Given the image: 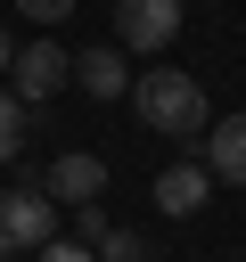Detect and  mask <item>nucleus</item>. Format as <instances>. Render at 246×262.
Returning <instances> with one entry per match:
<instances>
[{
  "instance_id": "f257e3e1",
  "label": "nucleus",
  "mask_w": 246,
  "mask_h": 262,
  "mask_svg": "<svg viewBox=\"0 0 246 262\" xmlns=\"http://www.w3.org/2000/svg\"><path fill=\"white\" fill-rule=\"evenodd\" d=\"M131 106H139V123L164 131V139H197V131H213V106H205L197 74H180V66H148V74L131 82Z\"/></svg>"
},
{
  "instance_id": "f03ea898",
  "label": "nucleus",
  "mask_w": 246,
  "mask_h": 262,
  "mask_svg": "<svg viewBox=\"0 0 246 262\" xmlns=\"http://www.w3.org/2000/svg\"><path fill=\"white\" fill-rule=\"evenodd\" d=\"M49 237H57V205H49L41 188L0 196V254H41Z\"/></svg>"
},
{
  "instance_id": "7ed1b4c3",
  "label": "nucleus",
  "mask_w": 246,
  "mask_h": 262,
  "mask_svg": "<svg viewBox=\"0 0 246 262\" xmlns=\"http://www.w3.org/2000/svg\"><path fill=\"white\" fill-rule=\"evenodd\" d=\"M180 33V0H115V41L123 49H164Z\"/></svg>"
},
{
  "instance_id": "20e7f679",
  "label": "nucleus",
  "mask_w": 246,
  "mask_h": 262,
  "mask_svg": "<svg viewBox=\"0 0 246 262\" xmlns=\"http://www.w3.org/2000/svg\"><path fill=\"white\" fill-rule=\"evenodd\" d=\"M66 66H74V57H66L57 41H33V49H16V66H8V82H16V98L33 106V98H49V90L66 82Z\"/></svg>"
},
{
  "instance_id": "39448f33",
  "label": "nucleus",
  "mask_w": 246,
  "mask_h": 262,
  "mask_svg": "<svg viewBox=\"0 0 246 262\" xmlns=\"http://www.w3.org/2000/svg\"><path fill=\"white\" fill-rule=\"evenodd\" d=\"M98 188H107V164L82 156V147H66V156L49 164V188H41V196H49V205H57V196H66V205H98Z\"/></svg>"
},
{
  "instance_id": "423d86ee",
  "label": "nucleus",
  "mask_w": 246,
  "mask_h": 262,
  "mask_svg": "<svg viewBox=\"0 0 246 262\" xmlns=\"http://www.w3.org/2000/svg\"><path fill=\"white\" fill-rule=\"evenodd\" d=\"M156 205H164L172 221L205 213V205H213V172H205V164H172V172H156Z\"/></svg>"
},
{
  "instance_id": "0eeeda50",
  "label": "nucleus",
  "mask_w": 246,
  "mask_h": 262,
  "mask_svg": "<svg viewBox=\"0 0 246 262\" xmlns=\"http://www.w3.org/2000/svg\"><path fill=\"white\" fill-rule=\"evenodd\" d=\"M205 156H213V164H205L213 180H238V188H246V115H221V123L205 131Z\"/></svg>"
},
{
  "instance_id": "6e6552de",
  "label": "nucleus",
  "mask_w": 246,
  "mask_h": 262,
  "mask_svg": "<svg viewBox=\"0 0 246 262\" xmlns=\"http://www.w3.org/2000/svg\"><path fill=\"white\" fill-rule=\"evenodd\" d=\"M74 74H82V90H90V98H123V90H131L123 49H82V57H74Z\"/></svg>"
},
{
  "instance_id": "1a4fd4ad",
  "label": "nucleus",
  "mask_w": 246,
  "mask_h": 262,
  "mask_svg": "<svg viewBox=\"0 0 246 262\" xmlns=\"http://www.w3.org/2000/svg\"><path fill=\"white\" fill-rule=\"evenodd\" d=\"M16 147H25V98H16V90H0V164H8Z\"/></svg>"
},
{
  "instance_id": "9d476101",
  "label": "nucleus",
  "mask_w": 246,
  "mask_h": 262,
  "mask_svg": "<svg viewBox=\"0 0 246 262\" xmlns=\"http://www.w3.org/2000/svg\"><path fill=\"white\" fill-rule=\"evenodd\" d=\"M98 262H148V237H131V229H107Z\"/></svg>"
},
{
  "instance_id": "9b49d317",
  "label": "nucleus",
  "mask_w": 246,
  "mask_h": 262,
  "mask_svg": "<svg viewBox=\"0 0 246 262\" xmlns=\"http://www.w3.org/2000/svg\"><path fill=\"white\" fill-rule=\"evenodd\" d=\"M74 213H82V246L98 254V246H107V213H98V205H74Z\"/></svg>"
},
{
  "instance_id": "f8f14e48",
  "label": "nucleus",
  "mask_w": 246,
  "mask_h": 262,
  "mask_svg": "<svg viewBox=\"0 0 246 262\" xmlns=\"http://www.w3.org/2000/svg\"><path fill=\"white\" fill-rule=\"evenodd\" d=\"M16 8H25L33 25H57V16H74V0H16Z\"/></svg>"
},
{
  "instance_id": "ddd939ff",
  "label": "nucleus",
  "mask_w": 246,
  "mask_h": 262,
  "mask_svg": "<svg viewBox=\"0 0 246 262\" xmlns=\"http://www.w3.org/2000/svg\"><path fill=\"white\" fill-rule=\"evenodd\" d=\"M41 262H98V254H90V246H66V237H49V246H41Z\"/></svg>"
},
{
  "instance_id": "4468645a",
  "label": "nucleus",
  "mask_w": 246,
  "mask_h": 262,
  "mask_svg": "<svg viewBox=\"0 0 246 262\" xmlns=\"http://www.w3.org/2000/svg\"><path fill=\"white\" fill-rule=\"evenodd\" d=\"M8 66H16V41H8V33H0V74H8Z\"/></svg>"
},
{
  "instance_id": "2eb2a0df",
  "label": "nucleus",
  "mask_w": 246,
  "mask_h": 262,
  "mask_svg": "<svg viewBox=\"0 0 246 262\" xmlns=\"http://www.w3.org/2000/svg\"><path fill=\"white\" fill-rule=\"evenodd\" d=\"M0 262H8V254H0Z\"/></svg>"
}]
</instances>
